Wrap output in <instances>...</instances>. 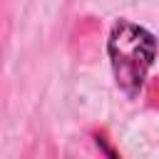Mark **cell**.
Masks as SVG:
<instances>
[{
  "mask_svg": "<svg viewBox=\"0 0 159 159\" xmlns=\"http://www.w3.org/2000/svg\"><path fill=\"white\" fill-rule=\"evenodd\" d=\"M107 55L119 89L127 97H137L147 80V72L154 65L157 37L137 22L117 20L109 30Z\"/></svg>",
  "mask_w": 159,
  "mask_h": 159,
  "instance_id": "6da1fadb",
  "label": "cell"
}]
</instances>
